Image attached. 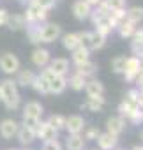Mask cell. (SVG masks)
Wrapping results in <instances>:
<instances>
[{"instance_id":"cell-1","label":"cell","mask_w":143,"mask_h":150,"mask_svg":"<svg viewBox=\"0 0 143 150\" xmlns=\"http://www.w3.org/2000/svg\"><path fill=\"white\" fill-rule=\"evenodd\" d=\"M0 94H2V103L7 111H16L21 103V96L18 90V85L14 80L6 78L0 81Z\"/></svg>"},{"instance_id":"cell-2","label":"cell","mask_w":143,"mask_h":150,"mask_svg":"<svg viewBox=\"0 0 143 150\" xmlns=\"http://www.w3.org/2000/svg\"><path fill=\"white\" fill-rule=\"evenodd\" d=\"M23 18L27 21V25H30V23H42L48 18V9H44V7H41L37 4H28V7L23 13Z\"/></svg>"},{"instance_id":"cell-3","label":"cell","mask_w":143,"mask_h":150,"mask_svg":"<svg viewBox=\"0 0 143 150\" xmlns=\"http://www.w3.org/2000/svg\"><path fill=\"white\" fill-rule=\"evenodd\" d=\"M60 35H62V28L57 23H46L39 27V42L50 44V42H55Z\"/></svg>"},{"instance_id":"cell-4","label":"cell","mask_w":143,"mask_h":150,"mask_svg":"<svg viewBox=\"0 0 143 150\" xmlns=\"http://www.w3.org/2000/svg\"><path fill=\"white\" fill-rule=\"evenodd\" d=\"M138 72H139V57H127L125 58V65H124V78L127 83H134L136 76H138Z\"/></svg>"},{"instance_id":"cell-5","label":"cell","mask_w":143,"mask_h":150,"mask_svg":"<svg viewBox=\"0 0 143 150\" xmlns=\"http://www.w3.org/2000/svg\"><path fill=\"white\" fill-rule=\"evenodd\" d=\"M0 69L6 74H16L20 71V58L14 53H4L0 57Z\"/></svg>"},{"instance_id":"cell-6","label":"cell","mask_w":143,"mask_h":150,"mask_svg":"<svg viewBox=\"0 0 143 150\" xmlns=\"http://www.w3.org/2000/svg\"><path fill=\"white\" fill-rule=\"evenodd\" d=\"M69 134H81L85 129V118L81 115H71L65 118V127Z\"/></svg>"},{"instance_id":"cell-7","label":"cell","mask_w":143,"mask_h":150,"mask_svg":"<svg viewBox=\"0 0 143 150\" xmlns=\"http://www.w3.org/2000/svg\"><path fill=\"white\" fill-rule=\"evenodd\" d=\"M57 134H58V131H57L53 125H50L48 122L39 120V125H37V129H35V138H39V139H42V141H50V139H55Z\"/></svg>"},{"instance_id":"cell-8","label":"cell","mask_w":143,"mask_h":150,"mask_svg":"<svg viewBox=\"0 0 143 150\" xmlns=\"http://www.w3.org/2000/svg\"><path fill=\"white\" fill-rule=\"evenodd\" d=\"M97 141V146L99 150H111L118 145V136L117 134H111V132H99V136L96 138Z\"/></svg>"},{"instance_id":"cell-9","label":"cell","mask_w":143,"mask_h":150,"mask_svg":"<svg viewBox=\"0 0 143 150\" xmlns=\"http://www.w3.org/2000/svg\"><path fill=\"white\" fill-rule=\"evenodd\" d=\"M18 127H20V124L14 118H6L0 122V136L4 139H13L18 132Z\"/></svg>"},{"instance_id":"cell-10","label":"cell","mask_w":143,"mask_h":150,"mask_svg":"<svg viewBox=\"0 0 143 150\" xmlns=\"http://www.w3.org/2000/svg\"><path fill=\"white\" fill-rule=\"evenodd\" d=\"M90 13H92V6L87 2V0H76V2L73 4V14L80 21L87 20L90 16Z\"/></svg>"},{"instance_id":"cell-11","label":"cell","mask_w":143,"mask_h":150,"mask_svg":"<svg viewBox=\"0 0 143 150\" xmlns=\"http://www.w3.org/2000/svg\"><path fill=\"white\" fill-rule=\"evenodd\" d=\"M16 138H18V141H20L23 146H27V145H30V143H34V141H35V129H32V127H28V125L21 124V125L18 127Z\"/></svg>"},{"instance_id":"cell-12","label":"cell","mask_w":143,"mask_h":150,"mask_svg":"<svg viewBox=\"0 0 143 150\" xmlns=\"http://www.w3.org/2000/svg\"><path fill=\"white\" fill-rule=\"evenodd\" d=\"M50 60H51V55H50V51L46 48H35L32 51V64L35 67L42 69V67H46L50 64Z\"/></svg>"},{"instance_id":"cell-13","label":"cell","mask_w":143,"mask_h":150,"mask_svg":"<svg viewBox=\"0 0 143 150\" xmlns=\"http://www.w3.org/2000/svg\"><path fill=\"white\" fill-rule=\"evenodd\" d=\"M48 87H50V94H62L67 88V78L62 74H53L48 80Z\"/></svg>"},{"instance_id":"cell-14","label":"cell","mask_w":143,"mask_h":150,"mask_svg":"<svg viewBox=\"0 0 143 150\" xmlns=\"http://www.w3.org/2000/svg\"><path fill=\"white\" fill-rule=\"evenodd\" d=\"M44 113V108L37 101H30L23 106V118H41Z\"/></svg>"},{"instance_id":"cell-15","label":"cell","mask_w":143,"mask_h":150,"mask_svg":"<svg viewBox=\"0 0 143 150\" xmlns=\"http://www.w3.org/2000/svg\"><path fill=\"white\" fill-rule=\"evenodd\" d=\"M83 90L87 92V97H101L104 94V85H103V81L92 78V80H87Z\"/></svg>"},{"instance_id":"cell-16","label":"cell","mask_w":143,"mask_h":150,"mask_svg":"<svg viewBox=\"0 0 143 150\" xmlns=\"http://www.w3.org/2000/svg\"><path fill=\"white\" fill-rule=\"evenodd\" d=\"M124 129H125V118H124V117L117 115V117H110V118L106 120V131H108V132L118 136L120 132H124Z\"/></svg>"},{"instance_id":"cell-17","label":"cell","mask_w":143,"mask_h":150,"mask_svg":"<svg viewBox=\"0 0 143 150\" xmlns=\"http://www.w3.org/2000/svg\"><path fill=\"white\" fill-rule=\"evenodd\" d=\"M131 50L136 57H143V28H136L131 35Z\"/></svg>"},{"instance_id":"cell-18","label":"cell","mask_w":143,"mask_h":150,"mask_svg":"<svg viewBox=\"0 0 143 150\" xmlns=\"http://www.w3.org/2000/svg\"><path fill=\"white\" fill-rule=\"evenodd\" d=\"M48 67H50V69H51L55 74H62V76H65V74L69 72V60H67V58H62V57H58V58H53V60H50Z\"/></svg>"},{"instance_id":"cell-19","label":"cell","mask_w":143,"mask_h":150,"mask_svg":"<svg viewBox=\"0 0 143 150\" xmlns=\"http://www.w3.org/2000/svg\"><path fill=\"white\" fill-rule=\"evenodd\" d=\"M97 71H99V65L96 62H92V60H87V62L76 65V72L81 74V76H85V78H92Z\"/></svg>"},{"instance_id":"cell-20","label":"cell","mask_w":143,"mask_h":150,"mask_svg":"<svg viewBox=\"0 0 143 150\" xmlns=\"http://www.w3.org/2000/svg\"><path fill=\"white\" fill-rule=\"evenodd\" d=\"M34 78H35V74L30 69H20L16 72V80L14 81H16L18 87H30L32 81H34Z\"/></svg>"},{"instance_id":"cell-21","label":"cell","mask_w":143,"mask_h":150,"mask_svg":"<svg viewBox=\"0 0 143 150\" xmlns=\"http://www.w3.org/2000/svg\"><path fill=\"white\" fill-rule=\"evenodd\" d=\"M67 150H85V138L81 134H69L65 139Z\"/></svg>"},{"instance_id":"cell-22","label":"cell","mask_w":143,"mask_h":150,"mask_svg":"<svg viewBox=\"0 0 143 150\" xmlns=\"http://www.w3.org/2000/svg\"><path fill=\"white\" fill-rule=\"evenodd\" d=\"M104 104H106V99L103 96L101 97H88L87 103L81 104V110L85 108V110H90L92 113H99V111H103V106Z\"/></svg>"},{"instance_id":"cell-23","label":"cell","mask_w":143,"mask_h":150,"mask_svg":"<svg viewBox=\"0 0 143 150\" xmlns=\"http://www.w3.org/2000/svg\"><path fill=\"white\" fill-rule=\"evenodd\" d=\"M136 108H139L138 106V101H132V99H127V97H124L122 99V103L118 104V115L120 117H124V118H127Z\"/></svg>"},{"instance_id":"cell-24","label":"cell","mask_w":143,"mask_h":150,"mask_svg":"<svg viewBox=\"0 0 143 150\" xmlns=\"http://www.w3.org/2000/svg\"><path fill=\"white\" fill-rule=\"evenodd\" d=\"M6 27H7L9 30H14V32H16V30H23V28L27 27V21H25L23 14H9Z\"/></svg>"},{"instance_id":"cell-25","label":"cell","mask_w":143,"mask_h":150,"mask_svg":"<svg viewBox=\"0 0 143 150\" xmlns=\"http://www.w3.org/2000/svg\"><path fill=\"white\" fill-rule=\"evenodd\" d=\"M37 94H41V96H46V94H50V87H48V80L42 76V74H35V78H34V81H32V85H30Z\"/></svg>"},{"instance_id":"cell-26","label":"cell","mask_w":143,"mask_h":150,"mask_svg":"<svg viewBox=\"0 0 143 150\" xmlns=\"http://www.w3.org/2000/svg\"><path fill=\"white\" fill-rule=\"evenodd\" d=\"M117 30H118V35L122 37V39H131V35L134 34V30H136V23H132V21H129L127 18L117 27Z\"/></svg>"},{"instance_id":"cell-27","label":"cell","mask_w":143,"mask_h":150,"mask_svg":"<svg viewBox=\"0 0 143 150\" xmlns=\"http://www.w3.org/2000/svg\"><path fill=\"white\" fill-rule=\"evenodd\" d=\"M60 37H62V44H64V48L67 51H73L74 48L80 46V39H78V34L76 32H69V34H64Z\"/></svg>"},{"instance_id":"cell-28","label":"cell","mask_w":143,"mask_h":150,"mask_svg":"<svg viewBox=\"0 0 143 150\" xmlns=\"http://www.w3.org/2000/svg\"><path fill=\"white\" fill-rule=\"evenodd\" d=\"M87 80L88 78H85V76H81V74H78V72H74L73 76H71L69 80H67V85L73 88L74 92H81L83 88H85V83H87Z\"/></svg>"},{"instance_id":"cell-29","label":"cell","mask_w":143,"mask_h":150,"mask_svg":"<svg viewBox=\"0 0 143 150\" xmlns=\"http://www.w3.org/2000/svg\"><path fill=\"white\" fill-rule=\"evenodd\" d=\"M73 62L78 65V64H83V62H87V60H90V50H87V48H83V46H78V48H74L73 51Z\"/></svg>"},{"instance_id":"cell-30","label":"cell","mask_w":143,"mask_h":150,"mask_svg":"<svg viewBox=\"0 0 143 150\" xmlns=\"http://www.w3.org/2000/svg\"><path fill=\"white\" fill-rule=\"evenodd\" d=\"M124 20H125V7H124V9L110 11V14H108V23L111 25V28H117Z\"/></svg>"},{"instance_id":"cell-31","label":"cell","mask_w":143,"mask_h":150,"mask_svg":"<svg viewBox=\"0 0 143 150\" xmlns=\"http://www.w3.org/2000/svg\"><path fill=\"white\" fill-rule=\"evenodd\" d=\"M125 18L129 20V21H132V23H139L141 20H143V7H139V6H132V7H129L127 11H125Z\"/></svg>"},{"instance_id":"cell-32","label":"cell","mask_w":143,"mask_h":150,"mask_svg":"<svg viewBox=\"0 0 143 150\" xmlns=\"http://www.w3.org/2000/svg\"><path fill=\"white\" fill-rule=\"evenodd\" d=\"M92 37H90V50H101L104 44H106V35L99 34V32H90Z\"/></svg>"},{"instance_id":"cell-33","label":"cell","mask_w":143,"mask_h":150,"mask_svg":"<svg viewBox=\"0 0 143 150\" xmlns=\"http://www.w3.org/2000/svg\"><path fill=\"white\" fill-rule=\"evenodd\" d=\"M46 122H48L50 125H53L57 131H60V129H64V127H65V117H64V115H60V113H53V115H50Z\"/></svg>"},{"instance_id":"cell-34","label":"cell","mask_w":143,"mask_h":150,"mask_svg":"<svg viewBox=\"0 0 143 150\" xmlns=\"http://www.w3.org/2000/svg\"><path fill=\"white\" fill-rule=\"evenodd\" d=\"M94 27H96V32H99V34H103V35H106V37H108V34H111V30H113L111 25L108 23V16L103 18V20H99V21H96Z\"/></svg>"},{"instance_id":"cell-35","label":"cell","mask_w":143,"mask_h":150,"mask_svg":"<svg viewBox=\"0 0 143 150\" xmlns=\"http://www.w3.org/2000/svg\"><path fill=\"white\" fill-rule=\"evenodd\" d=\"M125 55H118V57H115L113 60H111V71L115 72V74H122V71H124V65H125Z\"/></svg>"},{"instance_id":"cell-36","label":"cell","mask_w":143,"mask_h":150,"mask_svg":"<svg viewBox=\"0 0 143 150\" xmlns=\"http://www.w3.org/2000/svg\"><path fill=\"white\" fill-rule=\"evenodd\" d=\"M127 120H129L132 125H141V124H143V108H136V110L127 117Z\"/></svg>"},{"instance_id":"cell-37","label":"cell","mask_w":143,"mask_h":150,"mask_svg":"<svg viewBox=\"0 0 143 150\" xmlns=\"http://www.w3.org/2000/svg\"><path fill=\"white\" fill-rule=\"evenodd\" d=\"M106 4V7L110 11H115V9H124L125 7V0H103Z\"/></svg>"},{"instance_id":"cell-38","label":"cell","mask_w":143,"mask_h":150,"mask_svg":"<svg viewBox=\"0 0 143 150\" xmlns=\"http://www.w3.org/2000/svg\"><path fill=\"white\" fill-rule=\"evenodd\" d=\"M90 37H92V34H90V32H78L80 46H83V48L90 50ZM90 51H92V50H90Z\"/></svg>"},{"instance_id":"cell-39","label":"cell","mask_w":143,"mask_h":150,"mask_svg":"<svg viewBox=\"0 0 143 150\" xmlns=\"http://www.w3.org/2000/svg\"><path fill=\"white\" fill-rule=\"evenodd\" d=\"M99 136V129L96 127V125H92V127H87V131H85V141H96V138Z\"/></svg>"},{"instance_id":"cell-40","label":"cell","mask_w":143,"mask_h":150,"mask_svg":"<svg viewBox=\"0 0 143 150\" xmlns=\"http://www.w3.org/2000/svg\"><path fill=\"white\" fill-rule=\"evenodd\" d=\"M28 4H37V6H41V7H44V9H51V7H55V4H57V0H28Z\"/></svg>"},{"instance_id":"cell-41","label":"cell","mask_w":143,"mask_h":150,"mask_svg":"<svg viewBox=\"0 0 143 150\" xmlns=\"http://www.w3.org/2000/svg\"><path fill=\"white\" fill-rule=\"evenodd\" d=\"M42 150H62V145L58 143V139H50V141H44L42 145Z\"/></svg>"},{"instance_id":"cell-42","label":"cell","mask_w":143,"mask_h":150,"mask_svg":"<svg viewBox=\"0 0 143 150\" xmlns=\"http://www.w3.org/2000/svg\"><path fill=\"white\" fill-rule=\"evenodd\" d=\"M7 18H9V13H7V9L0 7V27H6V23H7Z\"/></svg>"},{"instance_id":"cell-43","label":"cell","mask_w":143,"mask_h":150,"mask_svg":"<svg viewBox=\"0 0 143 150\" xmlns=\"http://www.w3.org/2000/svg\"><path fill=\"white\" fill-rule=\"evenodd\" d=\"M39 120H41V118H23V124L28 125V127H32V129H37Z\"/></svg>"},{"instance_id":"cell-44","label":"cell","mask_w":143,"mask_h":150,"mask_svg":"<svg viewBox=\"0 0 143 150\" xmlns=\"http://www.w3.org/2000/svg\"><path fill=\"white\" fill-rule=\"evenodd\" d=\"M138 106L143 108V92H138Z\"/></svg>"},{"instance_id":"cell-45","label":"cell","mask_w":143,"mask_h":150,"mask_svg":"<svg viewBox=\"0 0 143 150\" xmlns=\"http://www.w3.org/2000/svg\"><path fill=\"white\" fill-rule=\"evenodd\" d=\"M87 2H88V4H90L92 7H96V6H99V4L103 2V0H87Z\"/></svg>"},{"instance_id":"cell-46","label":"cell","mask_w":143,"mask_h":150,"mask_svg":"<svg viewBox=\"0 0 143 150\" xmlns=\"http://www.w3.org/2000/svg\"><path fill=\"white\" fill-rule=\"evenodd\" d=\"M138 74H143V57H139V72Z\"/></svg>"},{"instance_id":"cell-47","label":"cell","mask_w":143,"mask_h":150,"mask_svg":"<svg viewBox=\"0 0 143 150\" xmlns=\"http://www.w3.org/2000/svg\"><path fill=\"white\" fill-rule=\"evenodd\" d=\"M131 150H143V145H136V146H132Z\"/></svg>"},{"instance_id":"cell-48","label":"cell","mask_w":143,"mask_h":150,"mask_svg":"<svg viewBox=\"0 0 143 150\" xmlns=\"http://www.w3.org/2000/svg\"><path fill=\"white\" fill-rule=\"evenodd\" d=\"M111 150H124V148H118V146H115V148H111Z\"/></svg>"},{"instance_id":"cell-49","label":"cell","mask_w":143,"mask_h":150,"mask_svg":"<svg viewBox=\"0 0 143 150\" xmlns=\"http://www.w3.org/2000/svg\"><path fill=\"white\" fill-rule=\"evenodd\" d=\"M7 150H20V148H7Z\"/></svg>"},{"instance_id":"cell-50","label":"cell","mask_w":143,"mask_h":150,"mask_svg":"<svg viewBox=\"0 0 143 150\" xmlns=\"http://www.w3.org/2000/svg\"><path fill=\"white\" fill-rule=\"evenodd\" d=\"M0 103H2V94H0Z\"/></svg>"},{"instance_id":"cell-51","label":"cell","mask_w":143,"mask_h":150,"mask_svg":"<svg viewBox=\"0 0 143 150\" xmlns=\"http://www.w3.org/2000/svg\"><path fill=\"white\" fill-rule=\"evenodd\" d=\"M23 150H32V148H23Z\"/></svg>"},{"instance_id":"cell-52","label":"cell","mask_w":143,"mask_h":150,"mask_svg":"<svg viewBox=\"0 0 143 150\" xmlns=\"http://www.w3.org/2000/svg\"><path fill=\"white\" fill-rule=\"evenodd\" d=\"M141 139H143V132H141Z\"/></svg>"}]
</instances>
